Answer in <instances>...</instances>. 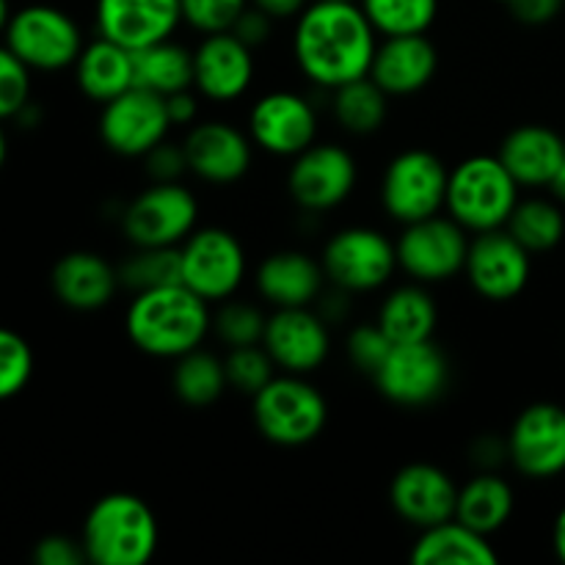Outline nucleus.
Instances as JSON below:
<instances>
[{
    "label": "nucleus",
    "mask_w": 565,
    "mask_h": 565,
    "mask_svg": "<svg viewBox=\"0 0 565 565\" xmlns=\"http://www.w3.org/2000/svg\"><path fill=\"white\" fill-rule=\"evenodd\" d=\"M379 33L359 3L315 0L296 17L292 55L315 86L340 88L370 75Z\"/></svg>",
    "instance_id": "f257e3e1"
},
{
    "label": "nucleus",
    "mask_w": 565,
    "mask_h": 565,
    "mask_svg": "<svg viewBox=\"0 0 565 565\" xmlns=\"http://www.w3.org/2000/svg\"><path fill=\"white\" fill-rule=\"evenodd\" d=\"M125 329L132 345L154 359H180L202 348L213 329V312L202 296L180 285L136 292L125 315Z\"/></svg>",
    "instance_id": "f03ea898"
},
{
    "label": "nucleus",
    "mask_w": 565,
    "mask_h": 565,
    "mask_svg": "<svg viewBox=\"0 0 565 565\" xmlns=\"http://www.w3.org/2000/svg\"><path fill=\"white\" fill-rule=\"evenodd\" d=\"M81 544L94 565H143L158 552V516L141 497L105 494L86 513Z\"/></svg>",
    "instance_id": "7ed1b4c3"
},
{
    "label": "nucleus",
    "mask_w": 565,
    "mask_h": 565,
    "mask_svg": "<svg viewBox=\"0 0 565 565\" xmlns=\"http://www.w3.org/2000/svg\"><path fill=\"white\" fill-rule=\"evenodd\" d=\"M519 188L497 154H472L450 171L445 210L475 235L502 230L519 204Z\"/></svg>",
    "instance_id": "20e7f679"
},
{
    "label": "nucleus",
    "mask_w": 565,
    "mask_h": 565,
    "mask_svg": "<svg viewBox=\"0 0 565 565\" xmlns=\"http://www.w3.org/2000/svg\"><path fill=\"white\" fill-rule=\"evenodd\" d=\"M252 417L259 434L279 447H303L323 434L329 403L307 375H274L252 397Z\"/></svg>",
    "instance_id": "39448f33"
},
{
    "label": "nucleus",
    "mask_w": 565,
    "mask_h": 565,
    "mask_svg": "<svg viewBox=\"0 0 565 565\" xmlns=\"http://www.w3.org/2000/svg\"><path fill=\"white\" fill-rule=\"evenodd\" d=\"M447 180L450 171L439 154L430 149H406L390 160L381 177V204L386 215L403 226L430 218L445 210Z\"/></svg>",
    "instance_id": "423d86ee"
},
{
    "label": "nucleus",
    "mask_w": 565,
    "mask_h": 565,
    "mask_svg": "<svg viewBox=\"0 0 565 565\" xmlns=\"http://www.w3.org/2000/svg\"><path fill=\"white\" fill-rule=\"evenodd\" d=\"M320 263L326 279L348 292L381 290L401 268L395 243L373 226H345L334 232L323 246Z\"/></svg>",
    "instance_id": "0eeeda50"
},
{
    "label": "nucleus",
    "mask_w": 565,
    "mask_h": 565,
    "mask_svg": "<svg viewBox=\"0 0 565 565\" xmlns=\"http://www.w3.org/2000/svg\"><path fill=\"white\" fill-rule=\"evenodd\" d=\"M180 263L182 285L191 287L207 303H218L235 296L248 270L243 243L221 226L193 230L180 246Z\"/></svg>",
    "instance_id": "6e6552de"
},
{
    "label": "nucleus",
    "mask_w": 565,
    "mask_h": 565,
    "mask_svg": "<svg viewBox=\"0 0 565 565\" xmlns=\"http://www.w3.org/2000/svg\"><path fill=\"white\" fill-rule=\"evenodd\" d=\"M199 224V202L180 182H152L121 213L132 246H182Z\"/></svg>",
    "instance_id": "1a4fd4ad"
},
{
    "label": "nucleus",
    "mask_w": 565,
    "mask_h": 565,
    "mask_svg": "<svg viewBox=\"0 0 565 565\" xmlns=\"http://www.w3.org/2000/svg\"><path fill=\"white\" fill-rule=\"evenodd\" d=\"M3 33L6 44L31 70L39 72H58L75 66L77 55L86 47L77 22L55 6H25L9 17Z\"/></svg>",
    "instance_id": "9d476101"
},
{
    "label": "nucleus",
    "mask_w": 565,
    "mask_h": 565,
    "mask_svg": "<svg viewBox=\"0 0 565 565\" xmlns=\"http://www.w3.org/2000/svg\"><path fill=\"white\" fill-rule=\"evenodd\" d=\"M469 232L450 215H430L403 226L397 237V265L419 285L458 276L467 265Z\"/></svg>",
    "instance_id": "9b49d317"
},
{
    "label": "nucleus",
    "mask_w": 565,
    "mask_h": 565,
    "mask_svg": "<svg viewBox=\"0 0 565 565\" xmlns=\"http://www.w3.org/2000/svg\"><path fill=\"white\" fill-rule=\"evenodd\" d=\"M381 395L395 406L419 408L439 401L450 381V364L434 340L395 345L373 375Z\"/></svg>",
    "instance_id": "f8f14e48"
},
{
    "label": "nucleus",
    "mask_w": 565,
    "mask_h": 565,
    "mask_svg": "<svg viewBox=\"0 0 565 565\" xmlns=\"http://www.w3.org/2000/svg\"><path fill=\"white\" fill-rule=\"evenodd\" d=\"M356 160L337 143H312L292 158L287 191L307 213H326L345 202L356 188Z\"/></svg>",
    "instance_id": "ddd939ff"
},
{
    "label": "nucleus",
    "mask_w": 565,
    "mask_h": 565,
    "mask_svg": "<svg viewBox=\"0 0 565 565\" xmlns=\"http://www.w3.org/2000/svg\"><path fill=\"white\" fill-rule=\"evenodd\" d=\"M171 130L166 97L147 92L141 86L127 88L116 99L103 105L99 116V138L110 152L121 158H143L158 147Z\"/></svg>",
    "instance_id": "4468645a"
},
{
    "label": "nucleus",
    "mask_w": 565,
    "mask_h": 565,
    "mask_svg": "<svg viewBox=\"0 0 565 565\" xmlns=\"http://www.w3.org/2000/svg\"><path fill=\"white\" fill-rule=\"evenodd\" d=\"M530 252L502 226V230L478 232L475 241H469L467 274L469 285L486 301H513L522 296L530 281Z\"/></svg>",
    "instance_id": "2eb2a0df"
},
{
    "label": "nucleus",
    "mask_w": 565,
    "mask_h": 565,
    "mask_svg": "<svg viewBox=\"0 0 565 565\" xmlns=\"http://www.w3.org/2000/svg\"><path fill=\"white\" fill-rule=\"evenodd\" d=\"M508 461L530 480H550L565 472V408L533 403L508 434Z\"/></svg>",
    "instance_id": "dca6fc26"
},
{
    "label": "nucleus",
    "mask_w": 565,
    "mask_h": 565,
    "mask_svg": "<svg viewBox=\"0 0 565 565\" xmlns=\"http://www.w3.org/2000/svg\"><path fill=\"white\" fill-rule=\"evenodd\" d=\"M248 136L274 158H296L315 143L318 114L303 94L270 92L248 110Z\"/></svg>",
    "instance_id": "f3484780"
},
{
    "label": "nucleus",
    "mask_w": 565,
    "mask_h": 565,
    "mask_svg": "<svg viewBox=\"0 0 565 565\" xmlns=\"http://www.w3.org/2000/svg\"><path fill=\"white\" fill-rule=\"evenodd\" d=\"M263 348L285 373L309 375L323 367L331 353L329 323L320 318L318 309H276L265 326Z\"/></svg>",
    "instance_id": "a211bd4d"
},
{
    "label": "nucleus",
    "mask_w": 565,
    "mask_h": 565,
    "mask_svg": "<svg viewBox=\"0 0 565 565\" xmlns=\"http://www.w3.org/2000/svg\"><path fill=\"white\" fill-rule=\"evenodd\" d=\"M188 171L210 185H232L252 169L254 141L230 121H196L188 130L185 141Z\"/></svg>",
    "instance_id": "6ab92c4d"
},
{
    "label": "nucleus",
    "mask_w": 565,
    "mask_h": 565,
    "mask_svg": "<svg viewBox=\"0 0 565 565\" xmlns=\"http://www.w3.org/2000/svg\"><path fill=\"white\" fill-rule=\"evenodd\" d=\"M254 81V50L232 31L207 33L193 50V88L213 103H232Z\"/></svg>",
    "instance_id": "aec40b11"
},
{
    "label": "nucleus",
    "mask_w": 565,
    "mask_h": 565,
    "mask_svg": "<svg viewBox=\"0 0 565 565\" xmlns=\"http://www.w3.org/2000/svg\"><path fill=\"white\" fill-rule=\"evenodd\" d=\"M390 502L403 522L428 530L456 516L458 486L445 469L417 461L392 478Z\"/></svg>",
    "instance_id": "412c9836"
},
{
    "label": "nucleus",
    "mask_w": 565,
    "mask_h": 565,
    "mask_svg": "<svg viewBox=\"0 0 565 565\" xmlns=\"http://www.w3.org/2000/svg\"><path fill=\"white\" fill-rule=\"evenodd\" d=\"M180 22V0H97L99 36L127 50L171 39Z\"/></svg>",
    "instance_id": "4be33fe9"
},
{
    "label": "nucleus",
    "mask_w": 565,
    "mask_h": 565,
    "mask_svg": "<svg viewBox=\"0 0 565 565\" xmlns=\"http://www.w3.org/2000/svg\"><path fill=\"white\" fill-rule=\"evenodd\" d=\"M439 70V53L425 33L408 36H384L375 50L370 77L390 97H412L434 81Z\"/></svg>",
    "instance_id": "5701e85b"
},
{
    "label": "nucleus",
    "mask_w": 565,
    "mask_h": 565,
    "mask_svg": "<svg viewBox=\"0 0 565 565\" xmlns=\"http://www.w3.org/2000/svg\"><path fill=\"white\" fill-rule=\"evenodd\" d=\"M257 292L274 309L309 307L320 298L326 285L323 263L298 248H281L268 254L254 274Z\"/></svg>",
    "instance_id": "b1692460"
},
{
    "label": "nucleus",
    "mask_w": 565,
    "mask_h": 565,
    "mask_svg": "<svg viewBox=\"0 0 565 565\" xmlns=\"http://www.w3.org/2000/svg\"><path fill=\"white\" fill-rule=\"evenodd\" d=\"M55 298L77 312L103 309L119 290V268L97 252H70L50 274Z\"/></svg>",
    "instance_id": "393cba45"
},
{
    "label": "nucleus",
    "mask_w": 565,
    "mask_h": 565,
    "mask_svg": "<svg viewBox=\"0 0 565 565\" xmlns=\"http://www.w3.org/2000/svg\"><path fill=\"white\" fill-rule=\"evenodd\" d=\"M497 158L505 163L513 180L527 188H544L555 180L565 160V138L546 125L513 127L502 138Z\"/></svg>",
    "instance_id": "a878e982"
},
{
    "label": "nucleus",
    "mask_w": 565,
    "mask_h": 565,
    "mask_svg": "<svg viewBox=\"0 0 565 565\" xmlns=\"http://www.w3.org/2000/svg\"><path fill=\"white\" fill-rule=\"evenodd\" d=\"M77 88L94 103H110L127 88L136 86L132 72V50L99 36L81 50L75 61Z\"/></svg>",
    "instance_id": "bb28decb"
},
{
    "label": "nucleus",
    "mask_w": 565,
    "mask_h": 565,
    "mask_svg": "<svg viewBox=\"0 0 565 565\" xmlns=\"http://www.w3.org/2000/svg\"><path fill=\"white\" fill-rule=\"evenodd\" d=\"M414 565H494L497 552L491 550L489 535L467 527L456 516L447 522L419 530L412 550Z\"/></svg>",
    "instance_id": "cd10ccee"
},
{
    "label": "nucleus",
    "mask_w": 565,
    "mask_h": 565,
    "mask_svg": "<svg viewBox=\"0 0 565 565\" xmlns=\"http://www.w3.org/2000/svg\"><path fill=\"white\" fill-rule=\"evenodd\" d=\"M436 323H439V309L434 296L419 281L395 287L381 303L379 326L395 345L434 340Z\"/></svg>",
    "instance_id": "c85d7f7f"
},
{
    "label": "nucleus",
    "mask_w": 565,
    "mask_h": 565,
    "mask_svg": "<svg viewBox=\"0 0 565 565\" xmlns=\"http://www.w3.org/2000/svg\"><path fill=\"white\" fill-rule=\"evenodd\" d=\"M513 505L516 500H513L511 483L494 472H480L478 478L467 480L458 489L456 519L478 533L491 535L505 527Z\"/></svg>",
    "instance_id": "c756f323"
},
{
    "label": "nucleus",
    "mask_w": 565,
    "mask_h": 565,
    "mask_svg": "<svg viewBox=\"0 0 565 565\" xmlns=\"http://www.w3.org/2000/svg\"><path fill=\"white\" fill-rule=\"evenodd\" d=\"M132 72H136V86L169 97L182 88H193V50L171 39L132 50Z\"/></svg>",
    "instance_id": "7c9ffc66"
},
{
    "label": "nucleus",
    "mask_w": 565,
    "mask_h": 565,
    "mask_svg": "<svg viewBox=\"0 0 565 565\" xmlns=\"http://www.w3.org/2000/svg\"><path fill=\"white\" fill-rule=\"evenodd\" d=\"M331 108L342 130L351 136H373L384 127L386 114H390V94L367 75L334 88Z\"/></svg>",
    "instance_id": "2f4dec72"
},
{
    "label": "nucleus",
    "mask_w": 565,
    "mask_h": 565,
    "mask_svg": "<svg viewBox=\"0 0 565 565\" xmlns=\"http://www.w3.org/2000/svg\"><path fill=\"white\" fill-rule=\"evenodd\" d=\"M174 362L177 364L174 373H171V386H174V395L180 397L185 406H213V403L230 390V384H226L224 359H218L215 353L193 348V351L174 359Z\"/></svg>",
    "instance_id": "473e14b6"
},
{
    "label": "nucleus",
    "mask_w": 565,
    "mask_h": 565,
    "mask_svg": "<svg viewBox=\"0 0 565 565\" xmlns=\"http://www.w3.org/2000/svg\"><path fill=\"white\" fill-rule=\"evenodd\" d=\"M505 230L527 248L530 254L552 252L565 235V215L550 199H519L508 218Z\"/></svg>",
    "instance_id": "72a5a7b5"
},
{
    "label": "nucleus",
    "mask_w": 565,
    "mask_h": 565,
    "mask_svg": "<svg viewBox=\"0 0 565 565\" xmlns=\"http://www.w3.org/2000/svg\"><path fill=\"white\" fill-rule=\"evenodd\" d=\"M180 246H136L132 257L119 265V285L132 292L158 290V287L180 285Z\"/></svg>",
    "instance_id": "f704fd0d"
},
{
    "label": "nucleus",
    "mask_w": 565,
    "mask_h": 565,
    "mask_svg": "<svg viewBox=\"0 0 565 565\" xmlns=\"http://www.w3.org/2000/svg\"><path fill=\"white\" fill-rule=\"evenodd\" d=\"M381 36L428 33L439 14V0H359Z\"/></svg>",
    "instance_id": "c9c22d12"
},
{
    "label": "nucleus",
    "mask_w": 565,
    "mask_h": 565,
    "mask_svg": "<svg viewBox=\"0 0 565 565\" xmlns=\"http://www.w3.org/2000/svg\"><path fill=\"white\" fill-rule=\"evenodd\" d=\"M268 315L248 301H237L235 296L221 301L218 312L213 315V331L226 348L263 345Z\"/></svg>",
    "instance_id": "e433bc0d"
},
{
    "label": "nucleus",
    "mask_w": 565,
    "mask_h": 565,
    "mask_svg": "<svg viewBox=\"0 0 565 565\" xmlns=\"http://www.w3.org/2000/svg\"><path fill=\"white\" fill-rule=\"evenodd\" d=\"M226 367V384L230 390L241 392V395L254 397L270 379H274V359L263 345H246V348H230L224 359Z\"/></svg>",
    "instance_id": "4c0bfd02"
},
{
    "label": "nucleus",
    "mask_w": 565,
    "mask_h": 565,
    "mask_svg": "<svg viewBox=\"0 0 565 565\" xmlns=\"http://www.w3.org/2000/svg\"><path fill=\"white\" fill-rule=\"evenodd\" d=\"M28 103H31V66L9 44H0V121L20 116Z\"/></svg>",
    "instance_id": "58836bf2"
},
{
    "label": "nucleus",
    "mask_w": 565,
    "mask_h": 565,
    "mask_svg": "<svg viewBox=\"0 0 565 565\" xmlns=\"http://www.w3.org/2000/svg\"><path fill=\"white\" fill-rule=\"evenodd\" d=\"M33 375V351L17 331L0 329V401L20 395Z\"/></svg>",
    "instance_id": "ea45409f"
},
{
    "label": "nucleus",
    "mask_w": 565,
    "mask_h": 565,
    "mask_svg": "<svg viewBox=\"0 0 565 565\" xmlns=\"http://www.w3.org/2000/svg\"><path fill=\"white\" fill-rule=\"evenodd\" d=\"M392 348H395V342H392L390 334L381 329L379 320H375V323H359L356 329H351V334H348L345 340V351L351 364L359 373L370 375V379L379 373Z\"/></svg>",
    "instance_id": "a19ab883"
},
{
    "label": "nucleus",
    "mask_w": 565,
    "mask_h": 565,
    "mask_svg": "<svg viewBox=\"0 0 565 565\" xmlns=\"http://www.w3.org/2000/svg\"><path fill=\"white\" fill-rule=\"evenodd\" d=\"M252 0H180L182 22L199 33H224L232 31L237 17L248 9Z\"/></svg>",
    "instance_id": "79ce46f5"
},
{
    "label": "nucleus",
    "mask_w": 565,
    "mask_h": 565,
    "mask_svg": "<svg viewBox=\"0 0 565 565\" xmlns=\"http://www.w3.org/2000/svg\"><path fill=\"white\" fill-rule=\"evenodd\" d=\"M143 166H147V174L152 182H180V177L188 171L185 147L163 138L158 147L143 154Z\"/></svg>",
    "instance_id": "37998d69"
},
{
    "label": "nucleus",
    "mask_w": 565,
    "mask_h": 565,
    "mask_svg": "<svg viewBox=\"0 0 565 565\" xmlns=\"http://www.w3.org/2000/svg\"><path fill=\"white\" fill-rule=\"evenodd\" d=\"M33 561L39 565H81L86 563V550L81 541H72L66 535H47L33 550Z\"/></svg>",
    "instance_id": "c03bdc74"
},
{
    "label": "nucleus",
    "mask_w": 565,
    "mask_h": 565,
    "mask_svg": "<svg viewBox=\"0 0 565 565\" xmlns=\"http://www.w3.org/2000/svg\"><path fill=\"white\" fill-rule=\"evenodd\" d=\"M232 33H235L243 44L257 50L259 44L268 42L270 33H274V17L265 14V11L257 9L254 3H248V9L243 11L235 20V25H232Z\"/></svg>",
    "instance_id": "a18cd8bd"
},
{
    "label": "nucleus",
    "mask_w": 565,
    "mask_h": 565,
    "mask_svg": "<svg viewBox=\"0 0 565 565\" xmlns=\"http://www.w3.org/2000/svg\"><path fill=\"white\" fill-rule=\"evenodd\" d=\"M508 9L524 25H546L563 9V0H508Z\"/></svg>",
    "instance_id": "49530a36"
},
{
    "label": "nucleus",
    "mask_w": 565,
    "mask_h": 565,
    "mask_svg": "<svg viewBox=\"0 0 565 565\" xmlns=\"http://www.w3.org/2000/svg\"><path fill=\"white\" fill-rule=\"evenodd\" d=\"M166 110H169L171 127H191L199 116V97L191 88H182L166 97Z\"/></svg>",
    "instance_id": "de8ad7c7"
},
{
    "label": "nucleus",
    "mask_w": 565,
    "mask_h": 565,
    "mask_svg": "<svg viewBox=\"0 0 565 565\" xmlns=\"http://www.w3.org/2000/svg\"><path fill=\"white\" fill-rule=\"evenodd\" d=\"M502 461H508V441L497 439V436H483V439L475 441L472 463H478L483 472H491Z\"/></svg>",
    "instance_id": "09e8293b"
},
{
    "label": "nucleus",
    "mask_w": 565,
    "mask_h": 565,
    "mask_svg": "<svg viewBox=\"0 0 565 565\" xmlns=\"http://www.w3.org/2000/svg\"><path fill=\"white\" fill-rule=\"evenodd\" d=\"M351 296L353 292L342 290V287H334V285H331V292H320L318 298L320 318H323L329 326L340 323V320L348 315V309H351Z\"/></svg>",
    "instance_id": "8fccbe9b"
},
{
    "label": "nucleus",
    "mask_w": 565,
    "mask_h": 565,
    "mask_svg": "<svg viewBox=\"0 0 565 565\" xmlns=\"http://www.w3.org/2000/svg\"><path fill=\"white\" fill-rule=\"evenodd\" d=\"M257 9H263L265 14H270L274 20H290L298 17L307 9V0H252Z\"/></svg>",
    "instance_id": "3c124183"
},
{
    "label": "nucleus",
    "mask_w": 565,
    "mask_h": 565,
    "mask_svg": "<svg viewBox=\"0 0 565 565\" xmlns=\"http://www.w3.org/2000/svg\"><path fill=\"white\" fill-rule=\"evenodd\" d=\"M552 541H555V552L557 557L565 563V508L557 513V522H555V533H552Z\"/></svg>",
    "instance_id": "603ef678"
},
{
    "label": "nucleus",
    "mask_w": 565,
    "mask_h": 565,
    "mask_svg": "<svg viewBox=\"0 0 565 565\" xmlns=\"http://www.w3.org/2000/svg\"><path fill=\"white\" fill-rule=\"evenodd\" d=\"M550 188H552V193H555V199H561V202H565V160H563L561 169H557L555 180L550 182Z\"/></svg>",
    "instance_id": "864d4df0"
},
{
    "label": "nucleus",
    "mask_w": 565,
    "mask_h": 565,
    "mask_svg": "<svg viewBox=\"0 0 565 565\" xmlns=\"http://www.w3.org/2000/svg\"><path fill=\"white\" fill-rule=\"evenodd\" d=\"M9 0H0V31H6L9 25Z\"/></svg>",
    "instance_id": "5fc2aeb1"
},
{
    "label": "nucleus",
    "mask_w": 565,
    "mask_h": 565,
    "mask_svg": "<svg viewBox=\"0 0 565 565\" xmlns=\"http://www.w3.org/2000/svg\"><path fill=\"white\" fill-rule=\"evenodd\" d=\"M6 152H9V143H6V132H3V127H0V166L6 163Z\"/></svg>",
    "instance_id": "6e6d98bb"
},
{
    "label": "nucleus",
    "mask_w": 565,
    "mask_h": 565,
    "mask_svg": "<svg viewBox=\"0 0 565 565\" xmlns=\"http://www.w3.org/2000/svg\"><path fill=\"white\" fill-rule=\"evenodd\" d=\"M497 3H508V0H497Z\"/></svg>",
    "instance_id": "4d7b16f0"
},
{
    "label": "nucleus",
    "mask_w": 565,
    "mask_h": 565,
    "mask_svg": "<svg viewBox=\"0 0 565 565\" xmlns=\"http://www.w3.org/2000/svg\"><path fill=\"white\" fill-rule=\"evenodd\" d=\"M348 3H359V0H348Z\"/></svg>",
    "instance_id": "13d9d810"
}]
</instances>
